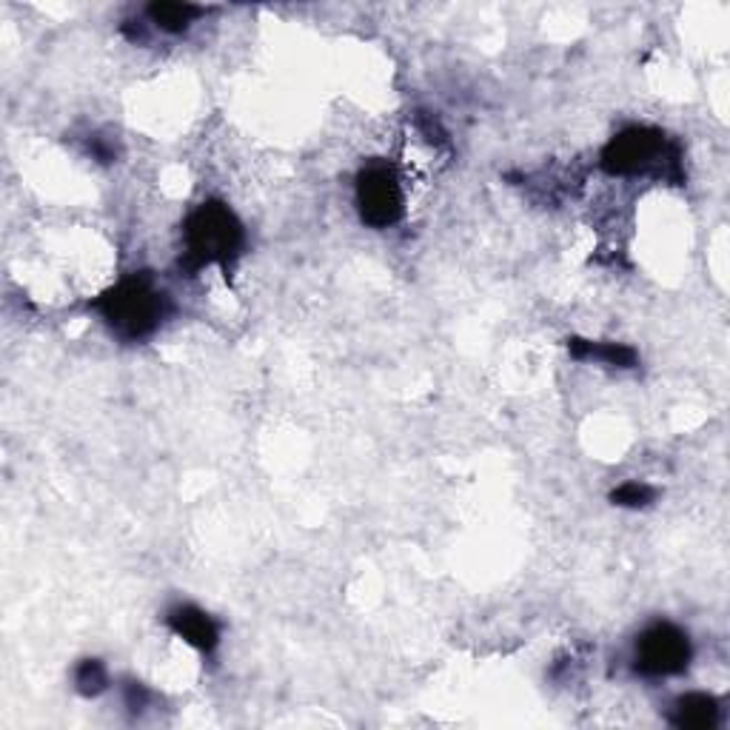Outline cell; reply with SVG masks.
I'll use <instances>...</instances> for the list:
<instances>
[{"mask_svg":"<svg viewBox=\"0 0 730 730\" xmlns=\"http://www.w3.org/2000/svg\"><path fill=\"white\" fill-rule=\"evenodd\" d=\"M94 309L103 314L109 329L123 340H143L166 317V294L152 283L149 274H132L114 289L98 297Z\"/></svg>","mask_w":730,"mask_h":730,"instance_id":"7a4b0ae2","label":"cell"},{"mask_svg":"<svg viewBox=\"0 0 730 730\" xmlns=\"http://www.w3.org/2000/svg\"><path fill=\"white\" fill-rule=\"evenodd\" d=\"M568 351L577 360H597L606 366H617V369H633L637 366V351L622 346V342H597L582 340V337H571L568 340Z\"/></svg>","mask_w":730,"mask_h":730,"instance_id":"52a82bcc","label":"cell"},{"mask_svg":"<svg viewBox=\"0 0 730 730\" xmlns=\"http://www.w3.org/2000/svg\"><path fill=\"white\" fill-rule=\"evenodd\" d=\"M169 628L178 633L180 639H186L191 648H198V651L203 653L214 651L220 642V631L218 626H214V619L194 606L174 608V611L169 613Z\"/></svg>","mask_w":730,"mask_h":730,"instance_id":"8992f818","label":"cell"},{"mask_svg":"<svg viewBox=\"0 0 730 730\" xmlns=\"http://www.w3.org/2000/svg\"><path fill=\"white\" fill-rule=\"evenodd\" d=\"M186 271H200L203 266H220L229 271L243 251L246 234L240 220L231 214L229 206L209 200L191 211L183 226Z\"/></svg>","mask_w":730,"mask_h":730,"instance_id":"6da1fadb","label":"cell"},{"mask_svg":"<svg viewBox=\"0 0 730 730\" xmlns=\"http://www.w3.org/2000/svg\"><path fill=\"white\" fill-rule=\"evenodd\" d=\"M653 488L646 482H626L611 493V502L619 508H646L653 502Z\"/></svg>","mask_w":730,"mask_h":730,"instance_id":"8fae6325","label":"cell"},{"mask_svg":"<svg viewBox=\"0 0 730 730\" xmlns=\"http://www.w3.org/2000/svg\"><path fill=\"white\" fill-rule=\"evenodd\" d=\"M357 209L371 229H389L402 218V186L389 163H369L357 174Z\"/></svg>","mask_w":730,"mask_h":730,"instance_id":"277c9868","label":"cell"},{"mask_svg":"<svg viewBox=\"0 0 730 730\" xmlns=\"http://www.w3.org/2000/svg\"><path fill=\"white\" fill-rule=\"evenodd\" d=\"M719 719V702L717 697H708V693H688L677 702L671 713V722L677 728L684 730H704L713 728Z\"/></svg>","mask_w":730,"mask_h":730,"instance_id":"ba28073f","label":"cell"},{"mask_svg":"<svg viewBox=\"0 0 730 730\" xmlns=\"http://www.w3.org/2000/svg\"><path fill=\"white\" fill-rule=\"evenodd\" d=\"M143 699H146L143 688H140V684H132V688H129V704H132L134 711H138V704H143Z\"/></svg>","mask_w":730,"mask_h":730,"instance_id":"7c38bea8","label":"cell"},{"mask_svg":"<svg viewBox=\"0 0 730 730\" xmlns=\"http://www.w3.org/2000/svg\"><path fill=\"white\" fill-rule=\"evenodd\" d=\"M691 639L671 622H657L637 639V671L642 677H677L691 664Z\"/></svg>","mask_w":730,"mask_h":730,"instance_id":"5b68a950","label":"cell"},{"mask_svg":"<svg viewBox=\"0 0 730 730\" xmlns=\"http://www.w3.org/2000/svg\"><path fill=\"white\" fill-rule=\"evenodd\" d=\"M602 169L613 178H631V174H664L679 180V152L668 143L659 129L633 126L619 132L602 149Z\"/></svg>","mask_w":730,"mask_h":730,"instance_id":"3957f363","label":"cell"},{"mask_svg":"<svg viewBox=\"0 0 730 730\" xmlns=\"http://www.w3.org/2000/svg\"><path fill=\"white\" fill-rule=\"evenodd\" d=\"M74 684H78V691L83 697H98V693L106 691V684H109V677H106V668L100 659H83L78 664V671H74Z\"/></svg>","mask_w":730,"mask_h":730,"instance_id":"30bf717a","label":"cell"},{"mask_svg":"<svg viewBox=\"0 0 730 730\" xmlns=\"http://www.w3.org/2000/svg\"><path fill=\"white\" fill-rule=\"evenodd\" d=\"M200 14H203V9L191 7V3H152L149 7V20L171 34L186 32L189 23H194V18H200Z\"/></svg>","mask_w":730,"mask_h":730,"instance_id":"9c48e42d","label":"cell"}]
</instances>
